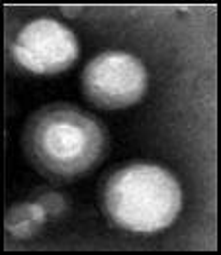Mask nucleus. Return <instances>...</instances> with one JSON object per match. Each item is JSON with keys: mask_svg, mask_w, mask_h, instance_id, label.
Instances as JSON below:
<instances>
[{"mask_svg": "<svg viewBox=\"0 0 221 255\" xmlns=\"http://www.w3.org/2000/svg\"><path fill=\"white\" fill-rule=\"evenodd\" d=\"M26 149L47 175L71 179L92 169L106 149V133L92 116L74 106L39 110L26 129Z\"/></svg>", "mask_w": 221, "mask_h": 255, "instance_id": "f257e3e1", "label": "nucleus"}, {"mask_svg": "<svg viewBox=\"0 0 221 255\" xmlns=\"http://www.w3.org/2000/svg\"><path fill=\"white\" fill-rule=\"evenodd\" d=\"M180 204L178 181L157 165H131L114 173L104 192L112 222L131 232H158L170 226Z\"/></svg>", "mask_w": 221, "mask_h": 255, "instance_id": "f03ea898", "label": "nucleus"}, {"mask_svg": "<svg viewBox=\"0 0 221 255\" xmlns=\"http://www.w3.org/2000/svg\"><path fill=\"white\" fill-rule=\"evenodd\" d=\"M82 89L96 106L126 108L143 96L147 89V71L137 57L129 53L106 51L84 69Z\"/></svg>", "mask_w": 221, "mask_h": 255, "instance_id": "7ed1b4c3", "label": "nucleus"}, {"mask_svg": "<svg viewBox=\"0 0 221 255\" xmlns=\"http://www.w3.org/2000/svg\"><path fill=\"white\" fill-rule=\"evenodd\" d=\"M12 55L28 71L59 73L78 57V41L63 24L43 18L22 28L12 43Z\"/></svg>", "mask_w": 221, "mask_h": 255, "instance_id": "20e7f679", "label": "nucleus"}, {"mask_svg": "<svg viewBox=\"0 0 221 255\" xmlns=\"http://www.w3.org/2000/svg\"><path fill=\"white\" fill-rule=\"evenodd\" d=\"M47 212L39 202H26V204H16L6 220V228L12 236L16 238H30L33 232L43 224Z\"/></svg>", "mask_w": 221, "mask_h": 255, "instance_id": "39448f33", "label": "nucleus"}, {"mask_svg": "<svg viewBox=\"0 0 221 255\" xmlns=\"http://www.w3.org/2000/svg\"><path fill=\"white\" fill-rule=\"evenodd\" d=\"M47 214H59L65 210V198L57 192H47L37 200Z\"/></svg>", "mask_w": 221, "mask_h": 255, "instance_id": "423d86ee", "label": "nucleus"}]
</instances>
